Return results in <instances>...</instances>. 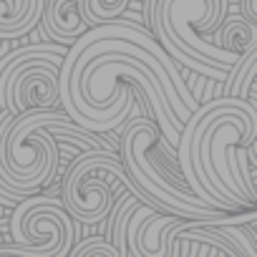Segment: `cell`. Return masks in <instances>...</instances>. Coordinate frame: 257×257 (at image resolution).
Returning a JSON list of instances; mask_svg holds the SVG:
<instances>
[{
	"instance_id": "cell-1",
	"label": "cell",
	"mask_w": 257,
	"mask_h": 257,
	"mask_svg": "<svg viewBox=\"0 0 257 257\" xmlns=\"http://www.w3.org/2000/svg\"><path fill=\"white\" fill-rule=\"evenodd\" d=\"M116 132L118 142V159L139 189V197L144 204L154 207L164 214H177L182 219H199V222H247L254 219V209H247V214L237 212H222L209 204H204L184 182L182 169L177 164L174 147L162 137L159 126L142 116V108H134L126 123Z\"/></svg>"
},
{
	"instance_id": "cell-2",
	"label": "cell",
	"mask_w": 257,
	"mask_h": 257,
	"mask_svg": "<svg viewBox=\"0 0 257 257\" xmlns=\"http://www.w3.org/2000/svg\"><path fill=\"white\" fill-rule=\"evenodd\" d=\"M229 0H157L149 26L159 46L202 78L224 81L237 63V53L214 46L207 33H214L227 18Z\"/></svg>"
},
{
	"instance_id": "cell-3",
	"label": "cell",
	"mask_w": 257,
	"mask_h": 257,
	"mask_svg": "<svg viewBox=\"0 0 257 257\" xmlns=\"http://www.w3.org/2000/svg\"><path fill=\"white\" fill-rule=\"evenodd\" d=\"M121 192H132L134 197H139V189L128 179L118 159V152L113 149L78 152L73 157L71 169L66 172L61 204L73 222L96 224L111 214V207Z\"/></svg>"
},
{
	"instance_id": "cell-4",
	"label": "cell",
	"mask_w": 257,
	"mask_h": 257,
	"mask_svg": "<svg viewBox=\"0 0 257 257\" xmlns=\"http://www.w3.org/2000/svg\"><path fill=\"white\" fill-rule=\"evenodd\" d=\"M63 46H26L0 61V108L13 116L58 106V68Z\"/></svg>"
},
{
	"instance_id": "cell-5",
	"label": "cell",
	"mask_w": 257,
	"mask_h": 257,
	"mask_svg": "<svg viewBox=\"0 0 257 257\" xmlns=\"http://www.w3.org/2000/svg\"><path fill=\"white\" fill-rule=\"evenodd\" d=\"M11 244H0V257H68L76 242V222L58 197L31 194L18 202L11 217Z\"/></svg>"
},
{
	"instance_id": "cell-6",
	"label": "cell",
	"mask_w": 257,
	"mask_h": 257,
	"mask_svg": "<svg viewBox=\"0 0 257 257\" xmlns=\"http://www.w3.org/2000/svg\"><path fill=\"white\" fill-rule=\"evenodd\" d=\"M187 224L177 214L157 212L149 204H139L126 224V244L134 257H172L174 234Z\"/></svg>"
},
{
	"instance_id": "cell-7",
	"label": "cell",
	"mask_w": 257,
	"mask_h": 257,
	"mask_svg": "<svg viewBox=\"0 0 257 257\" xmlns=\"http://www.w3.org/2000/svg\"><path fill=\"white\" fill-rule=\"evenodd\" d=\"M46 0H0V41L28 36L43 18Z\"/></svg>"
},
{
	"instance_id": "cell-8",
	"label": "cell",
	"mask_w": 257,
	"mask_h": 257,
	"mask_svg": "<svg viewBox=\"0 0 257 257\" xmlns=\"http://www.w3.org/2000/svg\"><path fill=\"white\" fill-rule=\"evenodd\" d=\"M46 31L58 43H73L81 33H86V23L81 21V11L76 0H51V6L43 11Z\"/></svg>"
},
{
	"instance_id": "cell-9",
	"label": "cell",
	"mask_w": 257,
	"mask_h": 257,
	"mask_svg": "<svg viewBox=\"0 0 257 257\" xmlns=\"http://www.w3.org/2000/svg\"><path fill=\"white\" fill-rule=\"evenodd\" d=\"M212 43L219 46L222 51L242 56L244 51L257 48V23H249L242 16H227L214 31Z\"/></svg>"
},
{
	"instance_id": "cell-10",
	"label": "cell",
	"mask_w": 257,
	"mask_h": 257,
	"mask_svg": "<svg viewBox=\"0 0 257 257\" xmlns=\"http://www.w3.org/2000/svg\"><path fill=\"white\" fill-rule=\"evenodd\" d=\"M76 3H78L81 21L86 23V28H96L101 23L118 21L126 13L128 0H76Z\"/></svg>"
},
{
	"instance_id": "cell-11",
	"label": "cell",
	"mask_w": 257,
	"mask_h": 257,
	"mask_svg": "<svg viewBox=\"0 0 257 257\" xmlns=\"http://www.w3.org/2000/svg\"><path fill=\"white\" fill-rule=\"evenodd\" d=\"M71 257H118V249L103 237H88L68 252ZM134 257V254H132Z\"/></svg>"
},
{
	"instance_id": "cell-12",
	"label": "cell",
	"mask_w": 257,
	"mask_h": 257,
	"mask_svg": "<svg viewBox=\"0 0 257 257\" xmlns=\"http://www.w3.org/2000/svg\"><path fill=\"white\" fill-rule=\"evenodd\" d=\"M239 16L249 23H257V0H239Z\"/></svg>"
}]
</instances>
